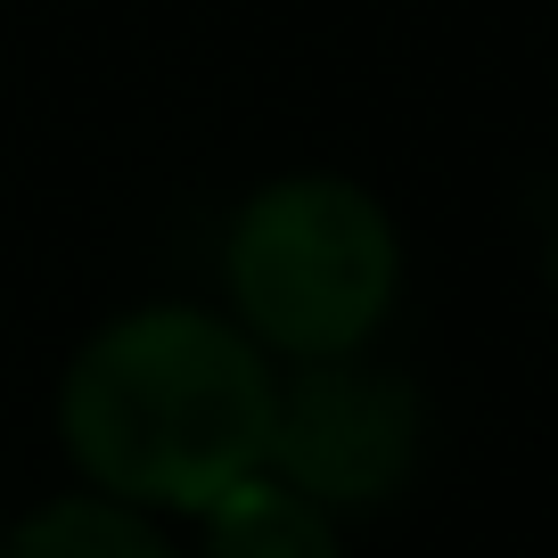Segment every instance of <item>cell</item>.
<instances>
[{
  "label": "cell",
  "instance_id": "obj_7",
  "mask_svg": "<svg viewBox=\"0 0 558 558\" xmlns=\"http://www.w3.org/2000/svg\"><path fill=\"white\" fill-rule=\"evenodd\" d=\"M0 542H9V518H0Z\"/></svg>",
  "mask_w": 558,
  "mask_h": 558
},
{
  "label": "cell",
  "instance_id": "obj_1",
  "mask_svg": "<svg viewBox=\"0 0 558 558\" xmlns=\"http://www.w3.org/2000/svg\"><path fill=\"white\" fill-rule=\"evenodd\" d=\"M279 378L263 345L197 304L107 320L58 378V444L90 493L132 509H206L263 469Z\"/></svg>",
  "mask_w": 558,
  "mask_h": 558
},
{
  "label": "cell",
  "instance_id": "obj_6",
  "mask_svg": "<svg viewBox=\"0 0 558 558\" xmlns=\"http://www.w3.org/2000/svg\"><path fill=\"white\" fill-rule=\"evenodd\" d=\"M550 288H558V230H550Z\"/></svg>",
  "mask_w": 558,
  "mask_h": 558
},
{
  "label": "cell",
  "instance_id": "obj_2",
  "mask_svg": "<svg viewBox=\"0 0 558 558\" xmlns=\"http://www.w3.org/2000/svg\"><path fill=\"white\" fill-rule=\"evenodd\" d=\"M222 279L239 329L263 353L337 362V353H362L378 320L395 313L402 246L369 190L337 173H288L239 206Z\"/></svg>",
  "mask_w": 558,
  "mask_h": 558
},
{
  "label": "cell",
  "instance_id": "obj_4",
  "mask_svg": "<svg viewBox=\"0 0 558 558\" xmlns=\"http://www.w3.org/2000/svg\"><path fill=\"white\" fill-rule=\"evenodd\" d=\"M197 518H206V558H345L337 518L320 501H304L296 485H279L271 469L230 485Z\"/></svg>",
  "mask_w": 558,
  "mask_h": 558
},
{
  "label": "cell",
  "instance_id": "obj_5",
  "mask_svg": "<svg viewBox=\"0 0 558 558\" xmlns=\"http://www.w3.org/2000/svg\"><path fill=\"white\" fill-rule=\"evenodd\" d=\"M0 558H181V550L148 509L107 501V493H66V501H41L34 518L9 525Z\"/></svg>",
  "mask_w": 558,
  "mask_h": 558
},
{
  "label": "cell",
  "instance_id": "obj_3",
  "mask_svg": "<svg viewBox=\"0 0 558 558\" xmlns=\"http://www.w3.org/2000/svg\"><path fill=\"white\" fill-rule=\"evenodd\" d=\"M418 436H427L418 386L362 353H337V362H296V378L279 386L263 469L337 518L395 501L418 469Z\"/></svg>",
  "mask_w": 558,
  "mask_h": 558
}]
</instances>
